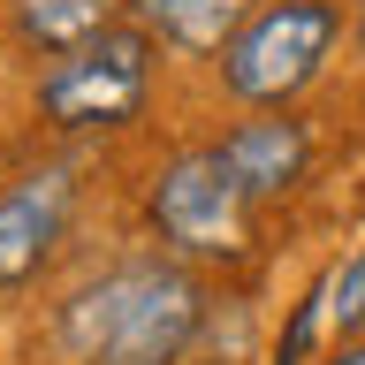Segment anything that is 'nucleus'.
<instances>
[{"label": "nucleus", "instance_id": "obj_4", "mask_svg": "<svg viewBox=\"0 0 365 365\" xmlns=\"http://www.w3.org/2000/svg\"><path fill=\"white\" fill-rule=\"evenodd\" d=\"M244 221H251V198L236 190V175L221 168L213 145L160 168V182H153V228L175 251H190V259H236V251H244Z\"/></svg>", "mask_w": 365, "mask_h": 365}, {"label": "nucleus", "instance_id": "obj_8", "mask_svg": "<svg viewBox=\"0 0 365 365\" xmlns=\"http://www.w3.org/2000/svg\"><path fill=\"white\" fill-rule=\"evenodd\" d=\"M122 8H130V0H16V38L31 46V53H46V61H61L76 46L107 38Z\"/></svg>", "mask_w": 365, "mask_h": 365}, {"label": "nucleus", "instance_id": "obj_6", "mask_svg": "<svg viewBox=\"0 0 365 365\" xmlns=\"http://www.w3.org/2000/svg\"><path fill=\"white\" fill-rule=\"evenodd\" d=\"M213 153H221V168L236 175V190L259 205V198H282V190L304 175L312 137H304V122H289V114H259V122H236Z\"/></svg>", "mask_w": 365, "mask_h": 365}, {"label": "nucleus", "instance_id": "obj_5", "mask_svg": "<svg viewBox=\"0 0 365 365\" xmlns=\"http://www.w3.org/2000/svg\"><path fill=\"white\" fill-rule=\"evenodd\" d=\"M68 205H76V175L68 168H38L16 190H0V289L31 282L53 259V244L68 228Z\"/></svg>", "mask_w": 365, "mask_h": 365}, {"label": "nucleus", "instance_id": "obj_2", "mask_svg": "<svg viewBox=\"0 0 365 365\" xmlns=\"http://www.w3.org/2000/svg\"><path fill=\"white\" fill-rule=\"evenodd\" d=\"M342 16L335 0H267L259 16L228 38L221 53V84L251 107H282L327 68V46H335Z\"/></svg>", "mask_w": 365, "mask_h": 365}, {"label": "nucleus", "instance_id": "obj_7", "mask_svg": "<svg viewBox=\"0 0 365 365\" xmlns=\"http://www.w3.org/2000/svg\"><path fill=\"white\" fill-rule=\"evenodd\" d=\"M137 31L182 46V53H228V38L259 16V0H130Z\"/></svg>", "mask_w": 365, "mask_h": 365}, {"label": "nucleus", "instance_id": "obj_9", "mask_svg": "<svg viewBox=\"0 0 365 365\" xmlns=\"http://www.w3.org/2000/svg\"><path fill=\"white\" fill-rule=\"evenodd\" d=\"M327 319H335V335H358L365 327V251L342 259V274L327 282Z\"/></svg>", "mask_w": 365, "mask_h": 365}, {"label": "nucleus", "instance_id": "obj_11", "mask_svg": "<svg viewBox=\"0 0 365 365\" xmlns=\"http://www.w3.org/2000/svg\"><path fill=\"white\" fill-rule=\"evenodd\" d=\"M358 38H365V23H358Z\"/></svg>", "mask_w": 365, "mask_h": 365}, {"label": "nucleus", "instance_id": "obj_1", "mask_svg": "<svg viewBox=\"0 0 365 365\" xmlns=\"http://www.w3.org/2000/svg\"><path fill=\"white\" fill-rule=\"evenodd\" d=\"M198 319H205L198 282L182 267L145 259V267H114L68 297L61 342L84 365H175L182 342L198 335Z\"/></svg>", "mask_w": 365, "mask_h": 365}, {"label": "nucleus", "instance_id": "obj_3", "mask_svg": "<svg viewBox=\"0 0 365 365\" xmlns=\"http://www.w3.org/2000/svg\"><path fill=\"white\" fill-rule=\"evenodd\" d=\"M145 84H153L145 31H107V38L76 46V53H61V61L46 68L38 107L61 130H114V122H130L145 107Z\"/></svg>", "mask_w": 365, "mask_h": 365}, {"label": "nucleus", "instance_id": "obj_10", "mask_svg": "<svg viewBox=\"0 0 365 365\" xmlns=\"http://www.w3.org/2000/svg\"><path fill=\"white\" fill-rule=\"evenodd\" d=\"M327 365H365V342H350V350H335Z\"/></svg>", "mask_w": 365, "mask_h": 365}]
</instances>
